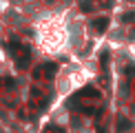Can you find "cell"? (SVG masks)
Here are the masks:
<instances>
[{
    "label": "cell",
    "instance_id": "4",
    "mask_svg": "<svg viewBox=\"0 0 135 133\" xmlns=\"http://www.w3.org/2000/svg\"><path fill=\"white\" fill-rule=\"evenodd\" d=\"M44 133H62V131H60L58 126H47V131H44Z\"/></svg>",
    "mask_w": 135,
    "mask_h": 133
},
{
    "label": "cell",
    "instance_id": "5",
    "mask_svg": "<svg viewBox=\"0 0 135 133\" xmlns=\"http://www.w3.org/2000/svg\"><path fill=\"white\" fill-rule=\"evenodd\" d=\"M0 87H2V80H0Z\"/></svg>",
    "mask_w": 135,
    "mask_h": 133
},
{
    "label": "cell",
    "instance_id": "1",
    "mask_svg": "<svg viewBox=\"0 0 135 133\" xmlns=\"http://www.w3.org/2000/svg\"><path fill=\"white\" fill-rule=\"evenodd\" d=\"M55 69H58V64H55V62H47V64H42V66H38V69H36V75H53Z\"/></svg>",
    "mask_w": 135,
    "mask_h": 133
},
{
    "label": "cell",
    "instance_id": "3",
    "mask_svg": "<svg viewBox=\"0 0 135 133\" xmlns=\"http://www.w3.org/2000/svg\"><path fill=\"white\" fill-rule=\"evenodd\" d=\"M122 22H135V13H124L122 16Z\"/></svg>",
    "mask_w": 135,
    "mask_h": 133
},
{
    "label": "cell",
    "instance_id": "2",
    "mask_svg": "<svg viewBox=\"0 0 135 133\" xmlns=\"http://www.w3.org/2000/svg\"><path fill=\"white\" fill-rule=\"evenodd\" d=\"M106 25H109V18H98V20L93 22V29H95V31H104Z\"/></svg>",
    "mask_w": 135,
    "mask_h": 133
}]
</instances>
